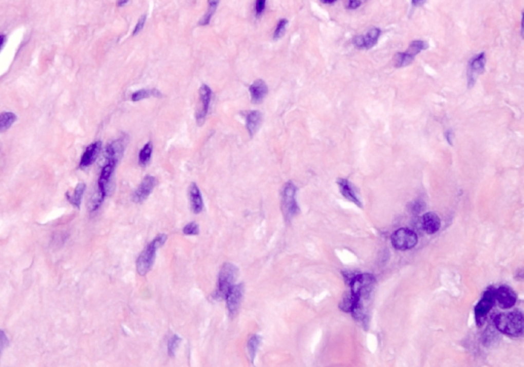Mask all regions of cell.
<instances>
[{
	"instance_id": "obj_1",
	"label": "cell",
	"mask_w": 524,
	"mask_h": 367,
	"mask_svg": "<svg viewBox=\"0 0 524 367\" xmlns=\"http://www.w3.org/2000/svg\"><path fill=\"white\" fill-rule=\"evenodd\" d=\"M375 284V277L369 273L355 275L350 278V293L357 300V305L351 313L353 317L364 325H366V322L368 321V310L366 308V303L369 301L374 291Z\"/></svg>"
},
{
	"instance_id": "obj_2",
	"label": "cell",
	"mask_w": 524,
	"mask_h": 367,
	"mask_svg": "<svg viewBox=\"0 0 524 367\" xmlns=\"http://www.w3.org/2000/svg\"><path fill=\"white\" fill-rule=\"evenodd\" d=\"M495 325L504 335L520 337L523 333V314L520 311L501 313L495 317Z\"/></svg>"
},
{
	"instance_id": "obj_3",
	"label": "cell",
	"mask_w": 524,
	"mask_h": 367,
	"mask_svg": "<svg viewBox=\"0 0 524 367\" xmlns=\"http://www.w3.org/2000/svg\"><path fill=\"white\" fill-rule=\"evenodd\" d=\"M166 240V235H159L141 252L136 261V270L139 275L143 276L149 271L155 261L157 249L165 244Z\"/></svg>"
},
{
	"instance_id": "obj_4",
	"label": "cell",
	"mask_w": 524,
	"mask_h": 367,
	"mask_svg": "<svg viewBox=\"0 0 524 367\" xmlns=\"http://www.w3.org/2000/svg\"><path fill=\"white\" fill-rule=\"evenodd\" d=\"M239 269L232 263H226L222 265L218 275V287L216 293V299H226L229 289L235 284L238 277Z\"/></svg>"
},
{
	"instance_id": "obj_5",
	"label": "cell",
	"mask_w": 524,
	"mask_h": 367,
	"mask_svg": "<svg viewBox=\"0 0 524 367\" xmlns=\"http://www.w3.org/2000/svg\"><path fill=\"white\" fill-rule=\"evenodd\" d=\"M297 187L294 183L288 182L285 184L282 195V209L287 220L292 219L298 212L299 207L296 201Z\"/></svg>"
},
{
	"instance_id": "obj_6",
	"label": "cell",
	"mask_w": 524,
	"mask_h": 367,
	"mask_svg": "<svg viewBox=\"0 0 524 367\" xmlns=\"http://www.w3.org/2000/svg\"><path fill=\"white\" fill-rule=\"evenodd\" d=\"M391 243L398 250H407L418 244V236L408 228H399L393 233Z\"/></svg>"
},
{
	"instance_id": "obj_7",
	"label": "cell",
	"mask_w": 524,
	"mask_h": 367,
	"mask_svg": "<svg viewBox=\"0 0 524 367\" xmlns=\"http://www.w3.org/2000/svg\"><path fill=\"white\" fill-rule=\"evenodd\" d=\"M495 293H494V288H490L488 289L482 298L480 299V301L478 302V304L476 305L475 309H474V314H475V321H476V324L480 327L482 326L484 323H485V318H486V315L489 314V312L492 310V308L494 307L495 305Z\"/></svg>"
},
{
	"instance_id": "obj_8",
	"label": "cell",
	"mask_w": 524,
	"mask_h": 367,
	"mask_svg": "<svg viewBox=\"0 0 524 367\" xmlns=\"http://www.w3.org/2000/svg\"><path fill=\"white\" fill-rule=\"evenodd\" d=\"M211 96H212L211 88L206 84H202L199 89V102L196 111V120L199 125H203L208 115Z\"/></svg>"
},
{
	"instance_id": "obj_9",
	"label": "cell",
	"mask_w": 524,
	"mask_h": 367,
	"mask_svg": "<svg viewBox=\"0 0 524 367\" xmlns=\"http://www.w3.org/2000/svg\"><path fill=\"white\" fill-rule=\"evenodd\" d=\"M494 293H495V300L498 302L499 306L502 309H510L516 304L517 295L509 286H506V285L500 286L499 288L494 289Z\"/></svg>"
},
{
	"instance_id": "obj_10",
	"label": "cell",
	"mask_w": 524,
	"mask_h": 367,
	"mask_svg": "<svg viewBox=\"0 0 524 367\" xmlns=\"http://www.w3.org/2000/svg\"><path fill=\"white\" fill-rule=\"evenodd\" d=\"M243 294H244V284L243 283L234 284L229 289V292L226 296V300H227V306H228L229 312L232 316L238 312L240 305H241L242 298H243Z\"/></svg>"
},
{
	"instance_id": "obj_11",
	"label": "cell",
	"mask_w": 524,
	"mask_h": 367,
	"mask_svg": "<svg viewBox=\"0 0 524 367\" xmlns=\"http://www.w3.org/2000/svg\"><path fill=\"white\" fill-rule=\"evenodd\" d=\"M156 185H157V179L154 176L146 175L142 179V181L140 182V184L138 185L136 190L134 191V194L132 196V201L134 203H138V204L142 203L143 201H145L148 198V196L152 194V191L154 190Z\"/></svg>"
},
{
	"instance_id": "obj_12",
	"label": "cell",
	"mask_w": 524,
	"mask_h": 367,
	"mask_svg": "<svg viewBox=\"0 0 524 367\" xmlns=\"http://www.w3.org/2000/svg\"><path fill=\"white\" fill-rule=\"evenodd\" d=\"M485 67V53L481 52L475 56L472 57V60L469 63L468 66V81L469 86L472 87V85L475 83L476 78L478 75H480L482 72H484Z\"/></svg>"
},
{
	"instance_id": "obj_13",
	"label": "cell",
	"mask_w": 524,
	"mask_h": 367,
	"mask_svg": "<svg viewBox=\"0 0 524 367\" xmlns=\"http://www.w3.org/2000/svg\"><path fill=\"white\" fill-rule=\"evenodd\" d=\"M380 35H381V30L379 28H372L371 30H369L367 32L366 35L355 37L353 40V44L355 47H358L360 49H363V48L371 49L377 44Z\"/></svg>"
},
{
	"instance_id": "obj_14",
	"label": "cell",
	"mask_w": 524,
	"mask_h": 367,
	"mask_svg": "<svg viewBox=\"0 0 524 367\" xmlns=\"http://www.w3.org/2000/svg\"><path fill=\"white\" fill-rule=\"evenodd\" d=\"M125 142L123 139H116L108 144L105 149V160L106 162H114L118 164L119 160L124 153Z\"/></svg>"
},
{
	"instance_id": "obj_15",
	"label": "cell",
	"mask_w": 524,
	"mask_h": 367,
	"mask_svg": "<svg viewBox=\"0 0 524 367\" xmlns=\"http://www.w3.org/2000/svg\"><path fill=\"white\" fill-rule=\"evenodd\" d=\"M101 149H102L101 141H96V142L89 144L81 157L80 167L86 168V167H89L90 165H92L95 163V161L97 160Z\"/></svg>"
},
{
	"instance_id": "obj_16",
	"label": "cell",
	"mask_w": 524,
	"mask_h": 367,
	"mask_svg": "<svg viewBox=\"0 0 524 367\" xmlns=\"http://www.w3.org/2000/svg\"><path fill=\"white\" fill-rule=\"evenodd\" d=\"M337 184L339 186V189H340V192L341 195L348 201L352 202L353 204H355L358 207L362 208V202L360 200V198L358 197L354 188L352 187V185L350 184V182L347 180V179H338L337 181Z\"/></svg>"
},
{
	"instance_id": "obj_17",
	"label": "cell",
	"mask_w": 524,
	"mask_h": 367,
	"mask_svg": "<svg viewBox=\"0 0 524 367\" xmlns=\"http://www.w3.org/2000/svg\"><path fill=\"white\" fill-rule=\"evenodd\" d=\"M441 226V221L439 217L432 212L426 213L422 217V227L427 235L436 234Z\"/></svg>"
},
{
	"instance_id": "obj_18",
	"label": "cell",
	"mask_w": 524,
	"mask_h": 367,
	"mask_svg": "<svg viewBox=\"0 0 524 367\" xmlns=\"http://www.w3.org/2000/svg\"><path fill=\"white\" fill-rule=\"evenodd\" d=\"M249 91L251 94V101L253 104H261L268 92V87L266 83L262 79L255 80L251 86L249 87Z\"/></svg>"
},
{
	"instance_id": "obj_19",
	"label": "cell",
	"mask_w": 524,
	"mask_h": 367,
	"mask_svg": "<svg viewBox=\"0 0 524 367\" xmlns=\"http://www.w3.org/2000/svg\"><path fill=\"white\" fill-rule=\"evenodd\" d=\"M189 196H190V201H191V205H192V210L194 211V213H196V214L201 213L204 209V202H203L201 191L196 183L191 184L190 189H189Z\"/></svg>"
},
{
	"instance_id": "obj_20",
	"label": "cell",
	"mask_w": 524,
	"mask_h": 367,
	"mask_svg": "<svg viewBox=\"0 0 524 367\" xmlns=\"http://www.w3.org/2000/svg\"><path fill=\"white\" fill-rule=\"evenodd\" d=\"M262 122V114L259 111H250L246 116V127L250 136H253Z\"/></svg>"
},
{
	"instance_id": "obj_21",
	"label": "cell",
	"mask_w": 524,
	"mask_h": 367,
	"mask_svg": "<svg viewBox=\"0 0 524 367\" xmlns=\"http://www.w3.org/2000/svg\"><path fill=\"white\" fill-rule=\"evenodd\" d=\"M85 188H86L85 183L80 182L79 184H77V186L75 187V189H74V191H73V194H72V195H70L69 192L67 194V198H68L69 202H70L73 206H75V207H77V208H79V207H80L81 202H82L83 195H84V192H85Z\"/></svg>"
},
{
	"instance_id": "obj_22",
	"label": "cell",
	"mask_w": 524,
	"mask_h": 367,
	"mask_svg": "<svg viewBox=\"0 0 524 367\" xmlns=\"http://www.w3.org/2000/svg\"><path fill=\"white\" fill-rule=\"evenodd\" d=\"M261 344V338L258 336V335H254L252 336L249 341H248V344H247V350H248V354H249V358L252 362H254V359L256 357V354H257V351L259 349V346Z\"/></svg>"
},
{
	"instance_id": "obj_23",
	"label": "cell",
	"mask_w": 524,
	"mask_h": 367,
	"mask_svg": "<svg viewBox=\"0 0 524 367\" xmlns=\"http://www.w3.org/2000/svg\"><path fill=\"white\" fill-rule=\"evenodd\" d=\"M219 1L220 0H208V10L202 16V18L199 21V25L200 26H207V25L210 24L211 18L213 16V14L215 13L216 8H217V6L219 4Z\"/></svg>"
},
{
	"instance_id": "obj_24",
	"label": "cell",
	"mask_w": 524,
	"mask_h": 367,
	"mask_svg": "<svg viewBox=\"0 0 524 367\" xmlns=\"http://www.w3.org/2000/svg\"><path fill=\"white\" fill-rule=\"evenodd\" d=\"M160 98L161 93L157 89H139L136 92L132 93L131 101L132 102H139L142 100H145L147 98Z\"/></svg>"
},
{
	"instance_id": "obj_25",
	"label": "cell",
	"mask_w": 524,
	"mask_h": 367,
	"mask_svg": "<svg viewBox=\"0 0 524 367\" xmlns=\"http://www.w3.org/2000/svg\"><path fill=\"white\" fill-rule=\"evenodd\" d=\"M414 59H415V56L411 55L410 53H408L407 51L398 52L394 56V65L396 68L406 67L414 62Z\"/></svg>"
},
{
	"instance_id": "obj_26",
	"label": "cell",
	"mask_w": 524,
	"mask_h": 367,
	"mask_svg": "<svg viewBox=\"0 0 524 367\" xmlns=\"http://www.w3.org/2000/svg\"><path fill=\"white\" fill-rule=\"evenodd\" d=\"M153 153V144L152 142H147L144 144V146L140 149L139 156H138V163L141 166H145L151 161Z\"/></svg>"
},
{
	"instance_id": "obj_27",
	"label": "cell",
	"mask_w": 524,
	"mask_h": 367,
	"mask_svg": "<svg viewBox=\"0 0 524 367\" xmlns=\"http://www.w3.org/2000/svg\"><path fill=\"white\" fill-rule=\"evenodd\" d=\"M16 116L13 113H1L0 114V132H4L9 129L12 124L15 122Z\"/></svg>"
},
{
	"instance_id": "obj_28",
	"label": "cell",
	"mask_w": 524,
	"mask_h": 367,
	"mask_svg": "<svg viewBox=\"0 0 524 367\" xmlns=\"http://www.w3.org/2000/svg\"><path fill=\"white\" fill-rule=\"evenodd\" d=\"M429 47L428 43L424 40H414L411 41V43L409 44L408 46V50L407 52L410 53L411 55L416 56L417 54H419L421 51L423 50H426L427 48Z\"/></svg>"
},
{
	"instance_id": "obj_29",
	"label": "cell",
	"mask_w": 524,
	"mask_h": 367,
	"mask_svg": "<svg viewBox=\"0 0 524 367\" xmlns=\"http://www.w3.org/2000/svg\"><path fill=\"white\" fill-rule=\"evenodd\" d=\"M180 343H181V338H180L179 336H177V335H173V336H171V338L169 339V341H168V345H167V350H168V354H169L171 357H173V356H174V354H175L176 350L178 349V347H179Z\"/></svg>"
},
{
	"instance_id": "obj_30",
	"label": "cell",
	"mask_w": 524,
	"mask_h": 367,
	"mask_svg": "<svg viewBox=\"0 0 524 367\" xmlns=\"http://www.w3.org/2000/svg\"><path fill=\"white\" fill-rule=\"evenodd\" d=\"M287 25H288V21L286 18H282V20L278 21V23L276 25V28H275V30L273 32V39L274 40L279 39L285 34Z\"/></svg>"
},
{
	"instance_id": "obj_31",
	"label": "cell",
	"mask_w": 524,
	"mask_h": 367,
	"mask_svg": "<svg viewBox=\"0 0 524 367\" xmlns=\"http://www.w3.org/2000/svg\"><path fill=\"white\" fill-rule=\"evenodd\" d=\"M183 234L186 236H197L199 235V226L195 222H191L183 228Z\"/></svg>"
},
{
	"instance_id": "obj_32",
	"label": "cell",
	"mask_w": 524,
	"mask_h": 367,
	"mask_svg": "<svg viewBox=\"0 0 524 367\" xmlns=\"http://www.w3.org/2000/svg\"><path fill=\"white\" fill-rule=\"evenodd\" d=\"M145 21H146V15H145V14H142V15L139 17V20H138L137 24L135 25V28H134L133 33H132V35H133V36L137 35V34H138V33H139L142 29H143L144 24H145Z\"/></svg>"
},
{
	"instance_id": "obj_33",
	"label": "cell",
	"mask_w": 524,
	"mask_h": 367,
	"mask_svg": "<svg viewBox=\"0 0 524 367\" xmlns=\"http://www.w3.org/2000/svg\"><path fill=\"white\" fill-rule=\"evenodd\" d=\"M266 0H256L255 2V13L257 16H260L265 10Z\"/></svg>"
},
{
	"instance_id": "obj_34",
	"label": "cell",
	"mask_w": 524,
	"mask_h": 367,
	"mask_svg": "<svg viewBox=\"0 0 524 367\" xmlns=\"http://www.w3.org/2000/svg\"><path fill=\"white\" fill-rule=\"evenodd\" d=\"M7 345H8V339L5 335V333L3 331H0V355H1L2 351L6 348Z\"/></svg>"
},
{
	"instance_id": "obj_35",
	"label": "cell",
	"mask_w": 524,
	"mask_h": 367,
	"mask_svg": "<svg viewBox=\"0 0 524 367\" xmlns=\"http://www.w3.org/2000/svg\"><path fill=\"white\" fill-rule=\"evenodd\" d=\"M410 208H411V211L416 214L420 213L421 211H423L424 209V203L422 201H416L415 203L410 204Z\"/></svg>"
},
{
	"instance_id": "obj_36",
	"label": "cell",
	"mask_w": 524,
	"mask_h": 367,
	"mask_svg": "<svg viewBox=\"0 0 524 367\" xmlns=\"http://www.w3.org/2000/svg\"><path fill=\"white\" fill-rule=\"evenodd\" d=\"M361 4H362V1H361V0H349L348 7H349L350 9H355V8H358Z\"/></svg>"
},
{
	"instance_id": "obj_37",
	"label": "cell",
	"mask_w": 524,
	"mask_h": 367,
	"mask_svg": "<svg viewBox=\"0 0 524 367\" xmlns=\"http://www.w3.org/2000/svg\"><path fill=\"white\" fill-rule=\"evenodd\" d=\"M445 137H446L447 142L452 145V144H453V132L448 130V131L445 133Z\"/></svg>"
},
{
	"instance_id": "obj_38",
	"label": "cell",
	"mask_w": 524,
	"mask_h": 367,
	"mask_svg": "<svg viewBox=\"0 0 524 367\" xmlns=\"http://www.w3.org/2000/svg\"><path fill=\"white\" fill-rule=\"evenodd\" d=\"M426 2V0H411V4L416 7H419V6H422L424 3Z\"/></svg>"
},
{
	"instance_id": "obj_39",
	"label": "cell",
	"mask_w": 524,
	"mask_h": 367,
	"mask_svg": "<svg viewBox=\"0 0 524 367\" xmlns=\"http://www.w3.org/2000/svg\"><path fill=\"white\" fill-rule=\"evenodd\" d=\"M128 1H129V0H117V3H116V4H117V6H118V7H122V6H124L125 4H127V3H128Z\"/></svg>"
},
{
	"instance_id": "obj_40",
	"label": "cell",
	"mask_w": 524,
	"mask_h": 367,
	"mask_svg": "<svg viewBox=\"0 0 524 367\" xmlns=\"http://www.w3.org/2000/svg\"><path fill=\"white\" fill-rule=\"evenodd\" d=\"M337 0H321V2L325 3V4H332L334 2H336Z\"/></svg>"
},
{
	"instance_id": "obj_41",
	"label": "cell",
	"mask_w": 524,
	"mask_h": 367,
	"mask_svg": "<svg viewBox=\"0 0 524 367\" xmlns=\"http://www.w3.org/2000/svg\"><path fill=\"white\" fill-rule=\"evenodd\" d=\"M2 40H3V37H0V44H1V42H2Z\"/></svg>"
}]
</instances>
